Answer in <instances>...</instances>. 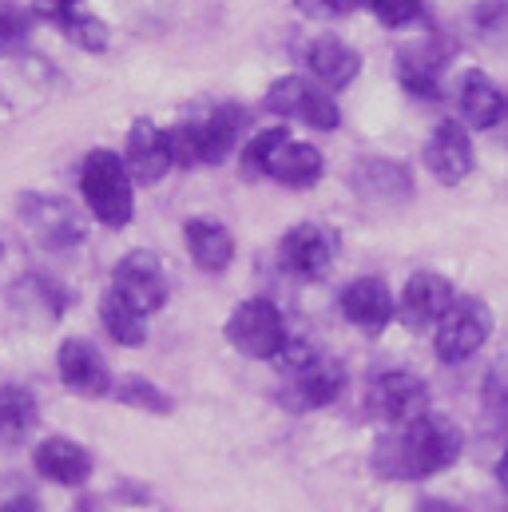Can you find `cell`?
<instances>
[{
  "label": "cell",
  "instance_id": "obj_17",
  "mask_svg": "<svg viewBox=\"0 0 508 512\" xmlns=\"http://www.w3.org/2000/svg\"><path fill=\"white\" fill-rule=\"evenodd\" d=\"M457 100H461V116L469 120V128H497L505 120V96H501V88L493 84V76H485L477 68L461 76Z\"/></svg>",
  "mask_w": 508,
  "mask_h": 512
},
{
  "label": "cell",
  "instance_id": "obj_2",
  "mask_svg": "<svg viewBox=\"0 0 508 512\" xmlns=\"http://www.w3.org/2000/svg\"><path fill=\"white\" fill-rule=\"evenodd\" d=\"M80 179H84V199H88V211L104 223V227H127L131 223V211H135V195H131V175H127V163L120 155L96 147L88 151L84 167H80Z\"/></svg>",
  "mask_w": 508,
  "mask_h": 512
},
{
  "label": "cell",
  "instance_id": "obj_37",
  "mask_svg": "<svg viewBox=\"0 0 508 512\" xmlns=\"http://www.w3.org/2000/svg\"><path fill=\"white\" fill-rule=\"evenodd\" d=\"M497 477H501V485L508 489V449H505V457H501V465H497Z\"/></svg>",
  "mask_w": 508,
  "mask_h": 512
},
{
  "label": "cell",
  "instance_id": "obj_28",
  "mask_svg": "<svg viewBox=\"0 0 508 512\" xmlns=\"http://www.w3.org/2000/svg\"><path fill=\"white\" fill-rule=\"evenodd\" d=\"M481 405H485V417H489L497 429H508V358L489 370Z\"/></svg>",
  "mask_w": 508,
  "mask_h": 512
},
{
  "label": "cell",
  "instance_id": "obj_5",
  "mask_svg": "<svg viewBox=\"0 0 508 512\" xmlns=\"http://www.w3.org/2000/svg\"><path fill=\"white\" fill-rule=\"evenodd\" d=\"M366 413L385 425H409L429 413V385L409 370H385L366 385Z\"/></svg>",
  "mask_w": 508,
  "mask_h": 512
},
{
  "label": "cell",
  "instance_id": "obj_30",
  "mask_svg": "<svg viewBox=\"0 0 508 512\" xmlns=\"http://www.w3.org/2000/svg\"><path fill=\"white\" fill-rule=\"evenodd\" d=\"M282 139H286V131L282 128L254 135L251 143H247V151H243V167H247V175H266V163H270V155H274V147H278Z\"/></svg>",
  "mask_w": 508,
  "mask_h": 512
},
{
  "label": "cell",
  "instance_id": "obj_32",
  "mask_svg": "<svg viewBox=\"0 0 508 512\" xmlns=\"http://www.w3.org/2000/svg\"><path fill=\"white\" fill-rule=\"evenodd\" d=\"M370 8H374V16H378L381 24H389V28H405V24H413L425 12L421 0H370Z\"/></svg>",
  "mask_w": 508,
  "mask_h": 512
},
{
  "label": "cell",
  "instance_id": "obj_6",
  "mask_svg": "<svg viewBox=\"0 0 508 512\" xmlns=\"http://www.w3.org/2000/svg\"><path fill=\"white\" fill-rule=\"evenodd\" d=\"M112 290L124 298L127 306H135L147 318V314H155L167 302V274H163V266H159L155 255L135 251V255L120 258V266L112 274Z\"/></svg>",
  "mask_w": 508,
  "mask_h": 512
},
{
  "label": "cell",
  "instance_id": "obj_22",
  "mask_svg": "<svg viewBox=\"0 0 508 512\" xmlns=\"http://www.w3.org/2000/svg\"><path fill=\"white\" fill-rule=\"evenodd\" d=\"M187 251H191L199 270L219 274V270H227L231 258H235V239H231V231H227L223 223L191 219V223H187Z\"/></svg>",
  "mask_w": 508,
  "mask_h": 512
},
{
  "label": "cell",
  "instance_id": "obj_3",
  "mask_svg": "<svg viewBox=\"0 0 508 512\" xmlns=\"http://www.w3.org/2000/svg\"><path fill=\"white\" fill-rule=\"evenodd\" d=\"M489 330H493V318H489V310H485L481 298H453V306L445 310V318L433 326V350L449 366L469 362L485 346Z\"/></svg>",
  "mask_w": 508,
  "mask_h": 512
},
{
  "label": "cell",
  "instance_id": "obj_34",
  "mask_svg": "<svg viewBox=\"0 0 508 512\" xmlns=\"http://www.w3.org/2000/svg\"><path fill=\"white\" fill-rule=\"evenodd\" d=\"M0 512H40V505H36L32 497H16V501H8Z\"/></svg>",
  "mask_w": 508,
  "mask_h": 512
},
{
  "label": "cell",
  "instance_id": "obj_20",
  "mask_svg": "<svg viewBox=\"0 0 508 512\" xmlns=\"http://www.w3.org/2000/svg\"><path fill=\"white\" fill-rule=\"evenodd\" d=\"M354 191L370 203H385V207L405 203L409 199V171L389 163V159H366L354 171Z\"/></svg>",
  "mask_w": 508,
  "mask_h": 512
},
{
  "label": "cell",
  "instance_id": "obj_38",
  "mask_svg": "<svg viewBox=\"0 0 508 512\" xmlns=\"http://www.w3.org/2000/svg\"><path fill=\"white\" fill-rule=\"evenodd\" d=\"M0 258H4V243H0Z\"/></svg>",
  "mask_w": 508,
  "mask_h": 512
},
{
  "label": "cell",
  "instance_id": "obj_26",
  "mask_svg": "<svg viewBox=\"0 0 508 512\" xmlns=\"http://www.w3.org/2000/svg\"><path fill=\"white\" fill-rule=\"evenodd\" d=\"M302 124H310V128L318 131H334L342 124V112H338V104H334V92H326V88H318V84H302V100H298V112H294Z\"/></svg>",
  "mask_w": 508,
  "mask_h": 512
},
{
  "label": "cell",
  "instance_id": "obj_19",
  "mask_svg": "<svg viewBox=\"0 0 508 512\" xmlns=\"http://www.w3.org/2000/svg\"><path fill=\"white\" fill-rule=\"evenodd\" d=\"M247 128V112L239 104H219L199 120V139H203V163H223L239 147V135Z\"/></svg>",
  "mask_w": 508,
  "mask_h": 512
},
{
  "label": "cell",
  "instance_id": "obj_29",
  "mask_svg": "<svg viewBox=\"0 0 508 512\" xmlns=\"http://www.w3.org/2000/svg\"><path fill=\"white\" fill-rule=\"evenodd\" d=\"M116 397L131 405V409H151V413H167L171 409V401H167V393H159L151 382H143V378H127L124 385H116Z\"/></svg>",
  "mask_w": 508,
  "mask_h": 512
},
{
  "label": "cell",
  "instance_id": "obj_15",
  "mask_svg": "<svg viewBox=\"0 0 508 512\" xmlns=\"http://www.w3.org/2000/svg\"><path fill=\"white\" fill-rule=\"evenodd\" d=\"M36 469H40V477H48L56 485H84L92 473V457L84 445H76L68 437H48L36 445Z\"/></svg>",
  "mask_w": 508,
  "mask_h": 512
},
{
  "label": "cell",
  "instance_id": "obj_9",
  "mask_svg": "<svg viewBox=\"0 0 508 512\" xmlns=\"http://www.w3.org/2000/svg\"><path fill=\"white\" fill-rule=\"evenodd\" d=\"M453 286L449 278L433 274V270H417L405 290H401V306H397V318L409 326V330H429L445 318V310L453 306Z\"/></svg>",
  "mask_w": 508,
  "mask_h": 512
},
{
  "label": "cell",
  "instance_id": "obj_21",
  "mask_svg": "<svg viewBox=\"0 0 508 512\" xmlns=\"http://www.w3.org/2000/svg\"><path fill=\"white\" fill-rule=\"evenodd\" d=\"M310 72L326 88H346L362 72V56L346 40H338V36H318L310 44Z\"/></svg>",
  "mask_w": 508,
  "mask_h": 512
},
{
  "label": "cell",
  "instance_id": "obj_36",
  "mask_svg": "<svg viewBox=\"0 0 508 512\" xmlns=\"http://www.w3.org/2000/svg\"><path fill=\"white\" fill-rule=\"evenodd\" d=\"M326 8H334V12H350V8H358L362 0H322Z\"/></svg>",
  "mask_w": 508,
  "mask_h": 512
},
{
  "label": "cell",
  "instance_id": "obj_4",
  "mask_svg": "<svg viewBox=\"0 0 508 512\" xmlns=\"http://www.w3.org/2000/svg\"><path fill=\"white\" fill-rule=\"evenodd\" d=\"M227 342L247 358H278L286 346V322L270 298H251L227 318Z\"/></svg>",
  "mask_w": 508,
  "mask_h": 512
},
{
  "label": "cell",
  "instance_id": "obj_16",
  "mask_svg": "<svg viewBox=\"0 0 508 512\" xmlns=\"http://www.w3.org/2000/svg\"><path fill=\"white\" fill-rule=\"evenodd\" d=\"M441 68H445V48L441 44H409L397 52V76L413 96H437L441 92Z\"/></svg>",
  "mask_w": 508,
  "mask_h": 512
},
{
  "label": "cell",
  "instance_id": "obj_10",
  "mask_svg": "<svg viewBox=\"0 0 508 512\" xmlns=\"http://www.w3.org/2000/svg\"><path fill=\"white\" fill-rule=\"evenodd\" d=\"M124 163H127V175L135 183H159L175 167L167 131L159 128V124H151V120H135L131 131H127Z\"/></svg>",
  "mask_w": 508,
  "mask_h": 512
},
{
  "label": "cell",
  "instance_id": "obj_1",
  "mask_svg": "<svg viewBox=\"0 0 508 512\" xmlns=\"http://www.w3.org/2000/svg\"><path fill=\"white\" fill-rule=\"evenodd\" d=\"M461 457V433L445 417H417L385 433L374 449V469L389 481H425Z\"/></svg>",
  "mask_w": 508,
  "mask_h": 512
},
{
  "label": "cell",
  "instance_id": "obj_18",
  "mask_svg": "<svg viewBox=\"0 0 508 512\" xmlns=\"http://www.w3.org/2000/svg\"><path fill=\"white\" fill-rule=\"evenodd\" d=\"M266 179H278L286 187H314L322 179V155L310 143H294L290 135L274 147L266 163Z\"/></svg>",
  "mask_w": 508,
  "mask_h": 512
},
{
  "label": "cell",
  "instance_id": "obj_33",
  "mask_svg": "<svg viewBox=\"0 0 508 512\" xmlns=\"http://www.w3.org/2000/svg\"><path fill=\"white\" fill-rule=\"evenodd\" d=\"M24 36H28V16L12 4H0V56L12 52Z\"/></svg>",
  "mask_w": 508,
  "mask_h": 512
},
{
  "label": "cell",
  "instance_id": "obj_8",
  "mask_svg": "<svg viewBox=\"0 0 508 512\" xmlns=\"http://www.w3.org/2000/svg\"><path fill=\"white\" fill-rule=\"evenodd\" d=\"M24 211V227L32 231V239L44 247V251H64V247H76L84 239V223L76 215L72 203L64 199H24L20 203Z\"/></svg>",
  "mask_w": 508,
  "mask_h": 512
},
{
  "label": "cell",
  "instance_id": "obj_31",
  "mask_svg": "<svg viewBox=\"0 0 508 512\" xmlns=\"http://www.w3.org/2000/svg\"><path fill=\"white\" fill-rule=\"evenodd\" d=\"M302 76H282L270 92H266V108L274 112V116H294L298 112V100H302Z\"/></svg>",
  "mask_w": 508,
  "mask_h": 512
},
{
  "label": "cell",
  "instance_id": "obj_24",
  "mask_svg": "<svg viewBox=\"0 0 508 512\" xmlns=\"http://www.w3.org/2000/svg\"><path fill=\"white\" fill-rule=\"evenodd\" d=\"M100 318H104V330L112 334V342H120V346H143L147 342V318L135 306H127L116 290H108L100 298Z\"/></svg>",
  "mask_w": 508,
  "mask_h": 512
},
{
  "label": "cell",
  "instance_id": "obj_11",
  "mask_svg": "<svg viewBox=\"0 0 508 512\" xmlns=\"http://www.w3.org/2000/svg\"><path fill=\"white\" fill-rule=\"evenodd\" d=\"M56 366H60V382L68 385L72 393H80V397H104V393H112V370H108L104 354L92 342H84V338H68L60 346Z\"/></svg>",
  "mask_w": 508,
  "mask_h": 512
},
{
  "label": "cell",
  "instance_id": "obj_14",
  "mask_svg": "<svg viewBox=\"0 0 508 512\" xmlns=\"http://www.w3.org/2000/svg\"><path fill=\"white\" fill-rule=\"evenodd\" d=\"M346 385V370L334 358H314L310 366H302L298 374H290V401L294 409H322L330 401H338Z\"/></svg>",
  "mask_w": 508,
  "mask_h": 512
},
{
  "label": "cell",
  "instance_id": "obj_12",
  "mask_svg": "<svg viewBox=\"0 0 508 512\" xmlns=\"http://www.w3.org/2000/svg\"><path fill=\"white\" fill-rule=\"evenodd\" d=\"M425 163L441 183H461L473 171V139L457 120H441L429 143H425Z\"/></svg>",
  "mask_w": 508,
  "mask_h": 512
},
{
  "label": "cell",
  "instance_id": "obj_25",
  "mask_svg": "<svg viewBox=\"0 0 508 512\" xmlns=\"http://www.w3.org/2000/svg\"><path fill=\"white\" fill-rule=\"evenodd\" d=\"M12 298H16V306L28 314V310H36L40 314V322H56L60 318V310H64V298H60V290L52 286V282H44L40 274H28L16 290H12Z\"/></svg>",
  "mask_w": 508,
  "mask_h": 512
},
{
  "label": "cell",
  "instance_id": "obj_39",
  "mask_svg": "<svg viewBox=\"0 0 508 512\" xmlns=\"http://www.w3.org/2000/svg\"><path fill=\"white\" fill-rule=\"evenodd\" d=\"M72 4H76V0H72Z\"/></svg>",
  "mask_w": 508,
  "mask_h": 512
},
{
  "label": "cell",
  "instance_id": "obj_27",
  "mask_svg": "<svg viewBox=\"0 0 508 512\" xmlns=\"http://www.w3.org/2000/svg\"><path fill=\"white\" fill-rule=\"evenodd\" d=\"M56 28H60L72 44H80L84 52H104V48H108V24H104L100 16H92V12L72 8Z\"/></svg>",
  "mask_w": 508,
  "mask_h": 512
},
{
  "label": "cell",
  "instance_id": "obj_35",
  "mask_svg": "<svg viewBox=\"0 0 508 512\" xmlns=\"http://www.w3.org/2000/svg\"><path fill=\"white\" fill-rule=\"evenodd\" d=\"M417 512H457L449 501H421V509Z\"/></svg>",
  "mask_w": 508,
  "mask_h": 512
},
{
  "label": "cell",
  "instance_id": "obj_13",
  "mask_svg": "<svg viewBox=\"0 0 508 512\" xmlns=\"http://www.w3.org/2000/svg\"><path fill=\"white\" fill-rule=\"evenodd\" d=\"M342 314L358 330L378 334V330L389 326V318L397 314V306H393V294H389V286L381 278H358V282H350L342 290Z\"/></svg>",
  "mask_w": 508,
  "mask_h": 512
},
{
  "label": "cell",
  "instance_id": "obj_7",
  "mask_svg": "<svg viewBox=\"0 0 508 512\" xmlns=\"http://www.w3.org/2000/svg\"><path fill=\"white\" fill-rule=\"evenodd\" d=\"M334 251H338V235L330 227L302 223L282 239L278 258H282V270L294 274V278H322L334 262Z\"/></svg>",
  "mask_w": 508,
  "mask_h": 512
},
{
  "label": "cell",
  "instance_id": "obj_23",
  "mask_svg": "<svg viewBox=\"0 0 508 512\" xmlns=\"http://www.w3.org/2000/svg\"><path fill=\"white\" fill-rule=\"evenodd\" d=\"M36 425V401L20 385H0V445H16Z\"/></svg>",
  "mask_w": 508,
  "mask_h": 512
}]
</instances>
